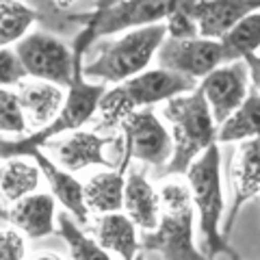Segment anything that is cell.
<instances>
[{"mask_svg":"<svg viewBox=\"0 0 260 260\" xmlns=\"http://www.w3.org/2000/svg\"><path fill=\"white\" fill-rule=\"evenodd\" d=\"M35 158V165L42 169L44 178L50 184V191L56 200L65 206V210L76 219L80 225H85L89 221V206L85 200V186L80 184L70 172H65L63 167H59L52 158H48L42 150H35L30 154Z\"/></svg>","mask_w":260,"mask_h":260,"instance_id":"16","label":"cell"},{"mask_svg":"<svg viewBox=\"0 0 260 260\" xmlns=\"http://www.w3.org/2000/svg\"><path fill=\"white\" fill-rule=\"evenodd\" d=\"M5 217L15 230L28 239H44L54 232V200L46 193L24 198L11 208H5Z\"/></svg>","mask_w":260,"mask_h":260,"instance_id":"18","label":"cell"},{"mask_svg":"<svg viewBox=\"0 0 260 260\" xmlns=\"http://www.w3.org/2000/svg\"><path fill=\"white\" fill-rule=\"evenodd\" d=\"M20 61L24 63L28 76L52 85H65L70 89L76 72V59L59 37L46 30H35L15 44Z\"/></svg>","mask_w":260,"mask_h":260,"instance_id":"9","label":"cell"},{"mask_svg":"<svg viewBox=\"0 0 260 260\" xmlns=\"http://www.w3.org/2000/svg\"><path fill=\"white\" fill-rule=\"evenodd\" d=\"M121 139H124V154L119 158L117 172L126 174L130 158L141 160L150 167L165 169L174 156V139L167 128L160 124L152 109H141L133 113L121 124Z\"/></svg>","mask_w":260,"mask_h":260,"instance_id":"8","label":"cell"},{"mask_svg":"<svg viewBox=\"0 0 260 260\" xmlns=\"http://www.w3.org/2000/svg\"><path fill=\"white\" fill-rule=\"evenodd\" d=\"M251 139H260V93L254 87L249 89L241 109L217 130V141L221 143H243Z\"/></svg>","mask_w":260,"mask_h":260,"instance_id":"21","label":"cell"},{"mask_svg":"<svg viewBox=\"0 0 260 260\" xmlns=\"http://www.w3.org/2000/svg\"><path fill=\"white\" fill-rule=\"evenodd\" d=\"M186 184L191 189L193 206L200 215V230L204 237V254L215 260L217 256L234 258L221 228L223 217V186H221V152L217 145L208 148L186 172Z\"/></svg>","mask_w":260,"mask_h":260,"instance_id":"5","label":"cell"},{"mask_svg":"<svg viewBox=\"0 0 260 260\" xmlns=\"http://www.w3.org/2000/svg\"><path fill=\"white\" fill-rule=\"evenodd\" d=\"M37 22V11L24 3L3 0L0 3V46L9 48L26 37L28 28Z\"/></svg>","mask_w":260,"mask_h":260,"instance_id":"23","label":"cell"},{"mask_svg":"<svg viewBox=\"0 0 260 260\" xmlns=\"http://www.w3.org/2000/svg\"><path fill=\"white\" fill-rule=\"evenodd\" d=\"M15 93H18L22 111L26 115L30 135L42 133L44 128L50 126L59 117V113L63 111V104L68 100L59 85L44 83V80H30V83L24 80L22 85H18Z\"/></svg>","mask_w":260,"mask_h":260,"instance_id":"15","label":"cell"},{"mask_svg":"<svg viewBox=\"0 0 260 260\" xmlns=\"http://www.w3.org/2000/svg\"><path fill=\"white\" fill-rule=\"evenodd\" d=\"M176 11V3H162V0H124V3H95L93 15L87 26L76 32L72 50L78 54L89 52L95 42L104 37L115 35L121 30H137L152 24H162Z\"/></svg>","mask_w":260,"mask_h":260,"instance_id":"7","label":"cell"},{"mask_svg":"<svg viewBox=\"0 0 260 260\" xmlns=\"http://www.w3.org/2000/svg\"><path fill=\"white\" fill-rule=\"evenodd\" d=\"M93 234H95V241L104 249L115 251L124 260H135L139 256L141 241H139V234H137V225L126 213L102 215L98 219Z\"/></svg>","mask_w":260,"mask_h":260,"instance_id":"19","label":"cell"},{"mask_svg":"<svg viewBox=\"0 0 260 260\" xmlns=\"http://www.w3.org/2000/svg\"><path fill=\"white\" fill-rule=\"evenodd\" d=\"M24 78H28V72L20 61L15 48H3L0 50V85L9 89L11 85H22Z\"/></svg>","mask_w":260,"mask_h":260,"instance_id":"27","label":"cell"},{"mask_svg":"<svg viewBox=\"0 0 260 260\" xmlns=\"http://www.w3.org/2000/svg\"><path fill=\"white\" fill-rule=\"evenodd\" d=\"M39 174L42 169L37 165H30L26 160L9 158L3 165V178H0V189L7 204H18L24 198L35 195L39 186Z\"/></svg>","mask_w":260,"mask_h":260,"instance_id":"22","label":"cell"},{"mask_svg":"<svg viewBox=\"0 0 260 260\" xmlns=\"http://www.w3.org/2000/svg\"><path fill=\"white\" fill-rule=\"evenodd\" d=\"M167 39V28L162 24H152L137 30H130L119 39H102L98 42V54L83 65V76L95 78L102 85H121L148 72L152 56L160 50Z\"/></svg>","mask_w":260,"mask_h":260,"instance_id":"3","label":"cell"},{"mask_svg":"<svg viewBox=\"0 0 260 260\" xmlns=\"http://www.w3.org/2000/svg\"><path fill=\"white\" fill-rule=\"evenodd\" d=\"M28 260H63V258L59 254H52V251H37V254Z\"/></svg>","mask_w":260,"mask_h":260,"instance_id":"31","label":"cell"},{"mask_svg":"<svg viewBox=\"0 0 260 260\" xmlns=\"http://www.w3.org/2000/svg\"><path fill=\"white\" fill-rule=\"evenodd\" d=\"M124 191H126V176L121 172H102L91 176L85 184V200L89 210L98 215L121 213L124 208Z\"/></svg>","mask_w":260,"mask_h":260,"instance_id":"20","label":"cell"},{"mask_svg":"<svg viewBox=\"0 0 260 260\" xmlns=\"http://www.w3.org/2000/svg\"><path fill=\"white\" fill-rule=\"evenodd\" d=\"M26 256V243L20 230L5 228L0 234V260H24Z\"/></svg>","mask_w":260,"mask_h":260,"instance_id":"29","label":"cell"},{"mask_svg":"<svg viewBox=\"0 0 260 260\" xmlns=\"http://www.w3.org/2000/svg\"><path fill=\"white\" fill-rule=\"evenodd\" d=\"M167 121L174 128V156L158 176H186L191 165L208 148L217 145V124L202 89L165 102Z\"/></svg>","mask_w":260,"mask_h":260,"instance_id":"2","label":"cell"},{"mask_svg":"<svg viewBox=\"0 0 260 260\" xmlns=\"http://www.w3.org/2000/svg\"><path fill=\"white\" fill-rule=\"evenodd\" d=\"M0 130L3 139L20 141L30 135L26 115L22 111V104L18 100V93L11 89H0Z\"/></svg>","mask_w":260,"mask_h":260,"instance_id":"26","label":"cell"},{"mask_svg":"<svg viewBox=\"0 0 260 260\" xmlns=\"http://www.w3.org/2000/svg\"><path fill=\"white\" fill-rule=\"evenodd\" d=\"M167 37L169 39H198L200 28L195 20L186 11L180 9V3H176V11L165 20Z\"/></svg>","mask_w":260,"mask_h":260,"instance_id":"28","label":"cell"},{"mask_svg":"<svg viewBox=\"0 0 260 260\" xmlns=\"http://www.w3.org/2000/svg\"><path fill=\"white\" fill-rule=\"evenodd\" d=\"M221 44L228 63H237L245 59L247 54H256L260 48V11L243 18L230 35L221 39Z\"/></svg>","mask_w":260,"mask_h":260,"instance_id":"24","label":"cell"},{"mask_svg":"<svg viewBox=\"0 0 260 260\" xmlns=\"http://www.w3.org/2000/svg\"><path fill=\"white\" fill-rule=\"evenodd\" d=\"M135 260H145V256H143V254H139V256H137Z\"/></svg>","mask_w":260,"mask_h":260,"instance_id":"32","label":"cell"},{"mask_svg":"<svg viewBox=\"0 0 260 260\" xmlns=\"http://www.w3.org/2000/svg\"><path fill=\"white\" fill-rule=\"evenodd\" d=\"M180 9L195 20L202 39L221 42L243 18L260 9V3H241V0L237 3H232V0H225V3L223 0L221 3H180Z\"/></svg>","mask_w":260,"mask_h":260,"instance_id":"13","label":"cell"},{"mask_svg":"<svg viewBox=\"0 0 260 260\" xmlns=\"http://www.w3.org/2000/svg\"><path fill=\"white\" fill-rule=\"evenodd\" d=\"M160 223L143 232L141 249L158 251L165 260H210L193 245V198L189 184L172 180L160 186Z\"/></svg>","mask_w":260,"mask_h":260,"instance_id":"4","label":"cell"},{"mask_svg":"<svg viewBox=\"0 0 260 260\" xmlns=\"http://www.w3.org/2000/svg\"><path fill=\"white\" fill-rule=\"evenodd\" d=\"M160 193L152 189L143 172H130L126 176L124 213L143 232H154L160 223Z\"/></svg>","mask_w":260,"mask_h":260,"instance_id":"17","label":"cell"},{"mask_svg":"<svg viewBox=\"0 0 260 260\" xmlns=\"http://www.w3.org/2000/svg\"><path fill=\"white\" fill-rule=\"evenodd\" d=\"M74 59H76V72H74V78H72V85H70V91H68V100H65L59 117H56L48 128H44L42 133H32L26 137V139H20V141L3 139V150H0L3 160L18 158V156H24V154L30 156V154L35 150H39L42 145L50 143L54 137H59L63 133H76L80 126L87 124V121L98 113L100 100L107 95V85L87 83L85 76H83L85 54L74 52Z\"/></svg>","mask_w":260,"mask_h":260,"instance_id":"6","label":"cell"},{"mask_svg":"<svg viewBox=\"0 0 260 260\" xmlns=\"http://www.w3.org/2000/svg\"><path fill=\"white\" fill-rule=\"evenodd\" d=\"M243 63H245L249 70V78H251V83H254V89L260 93V54H247L245 59H243Z\"/></svg>","mask_w":260,"mask_h":260,"instance_id":"30","label":"cell"},{"mask_svg":"<svg viewBox=\"0 0 260 260\" xmlns=\"http://www.w3.org/2000/svg\"><path fill=\"white\" fill-rule=\"evenodd\" d=\"M59 234L70 249L72 260H113L95 239L87 237L68 213L59 217Z\"/></svg>","mask_w":260,"mask_h":260,"instance_id":"25","label":"cell"},{"mask_svg":"<svg viewBox=\"0 0 260 260\" xmlns=\"http://www.w3.org/2000/svg\"><path fill=\"white\" fill-rule=\"evenodd\" d=\"M198 80H191L186 76L174 74L167 70H148L143 74L126 80L121 85L109 89L107 95L100 100V121H98L95 133H113L121 128V124L141 109H150V104H156L162 100H174L186 93H193L198 89Z\"/></svg>","mask_w":260,"mask_h":260,"instance_id":"1","label":"cell"},{"mask_svg":"<svg viewBox=\"0 0 260 260\" xmlns=\"http://www.w3.org/2000/svg\"><path fill=\"white\" fill-rule=\"evenodd\" d=\"M232 204L228 210V219L223 225V234L232 230L241 208L251 198L260 193V139L243 141L234 150L232 158Z\"/></svg>","mask_w":260,"mask_h":260,"instance_id":"14","label":"cell"},{"mask_svg":"<svg viewBox=\"0 0 260 260\" xmlns=\"http://www.w3.org/2000/svg\"><path fill=\"white\" fill-rule=\"evenodd\" d=\"M247 76H249L247 65L243 61H237V63H228L217 68L213 74H208L200 83V89L210 107L217 128L225 124L241 109V104L245 102V98L249 93Z\"/></svg>","mask_w":260,"mask_h":260,"instance_id":"11","label":"cell"},{"mask_svg":"<svg viewBox=\"0 0 260 260\" xmlns=\"http://www.w3.org/2000/svg\"><path fill=\"white\" fill-rule=\"evenodd\" d=\"M156 63L160 70L174 72L191 80H204L217 68L228 65L221 42L213 39H165L156 52Z\"/></svg>","mask_w":260,"mask_h":260,"instance_id":"10","label":"cell"},{"mask_svg":"<svg viewBox=\"0 0 260 260\" xmlns=\"http://www.w3.org/2000/svg\"><path fill=\"white\" fill-rule=\"evenodd\" d=\"M119 141V133L115 135H98L95 130H76L61 141H50V150H54L56 160L65 172H80L85 167H117L107 158L104 150Z\"/></svg>","mask_w":260,"mask_h":260,"instance_id":"12","label":"cell"}]
</instances>
